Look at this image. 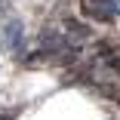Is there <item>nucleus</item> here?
<instances>
[{"mask_svg": "<svg viewBox=\"0 0 120 120\" xmlns=\"http://www.w3.org/2000/svg\"><path fill=\"white\" fill-rule=\"evenodd\" d=\"M6 3H9V0H0V6H6Z\"/></svg>", "mask_w": 120, "mask_h": 120, "instance_id": "5", "label": "nucleus"}, {"mask_svg": "<svg viewBox=\"0 0 120 120\" xmlns=\"http://www.w3.org/2000/svg\"><path fill=\"white\" fill-rule=\"evenodd\" d=\"M19 34H22V25H19V22H9V25H6V43H9V49H22V43H19Z\"/></svg>", "mask_w": 120, "mask_h": 120, "instance_id": "3", "label": "nucleus"}, {"mask_svg": "<svg viewBox=\"0 0 120 120\" xmlns=\"http://www.w3.org/2000/svg\"><path fill=\"white\" fill-rule=\"evenodd\" d=\"M83 12L95 22H117L114 19V9H111V0H83Z\"/></svg>", "mask_w": 120, "mask_h": 120, "instance_id": "2", "label": "nucleus"}, {"mask_svg": "<svg viewBox=\"0 0 120 120\" xmlns=\"http://www.w3.org/2000/svg\"><path fill=\"white\" fill-rule=\"evenodd\" d=\"M92 77L105 80H120V43H99L92 62H89Z\"/></svg>", "mask_w": 120, "mask_h": 120, "instance_id": "1", "label": "nucleus"}, {"mask_svg": "<svg viewBox=\"0 0 120 120\" xmlns=\"http://www.w3.org/2000/svg\"><path fill=\"white\" fill-rule=\"evenodd\" d=\"M111 9H114V19H120V0H111Z\"/></svg>", "mask_w": 120, "mask_h": 120, "instance_id": "4", "label": "nucleus"}]
</instances>
